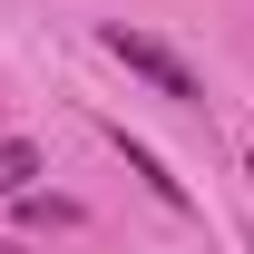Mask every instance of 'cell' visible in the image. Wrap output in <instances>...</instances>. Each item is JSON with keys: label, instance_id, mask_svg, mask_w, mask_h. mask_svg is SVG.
I'll use <instances>...</instances> for the list:
<instances>
[{"label": "cell", "instance_id": "cell-1", "mask_svg": "<svg viewBox=\"0 0 254 254\" xmlns=\"http://www.w3.org/2000/svg\"><path fill=\"white\" fill-rule=\"evenodd\" d=\"M98 49H108L118 68H137V78H147L157 98H176V108H205V78H195V68L176 59L166 39H147V30H127V20H108V30H98Z\"/></svg>", "mask_w": 254, "mask_h": 254}, {"label": "cell", "instance_id": "cell-2", "mask_svg": "<svg viewBox=\"0 0 254 254\" xmlns=\"http://www.w3.org/2000/svg\"><path fill=\"white\" fill-rule=\"evenodd\" d=\"M30 176H39V147L30 137H0V195H30Z\"/></svg>", "mask_w": 254, "mask_h": 254}, {"label": "cell", "instance_id": "cell-3", "mask_svg": "<svg viewBox=\"0 0 254 254\" xmlns=\"http://www.w3.org/2000/svg\"><path fill=\"white\" fill-rule=\"evenodd\" d=\"M10 205H20V225H78L68 195H10Z\"/></svg>", "mask_w": 254, "mask_h": 254}, {"label": "cell", "instance_id": "cell-4", "mask_svg": "<svg viewBox=\"0 0 254 254\" xmlns=\"http://www.w3.org/2000/svg\"><path fill=\"white\" fill-rule=\"evenodd\" d=\"M0 254H10V245H0Z\"/></svg>", "mask_w": 254, "mask_h": 254}]
</instances>
